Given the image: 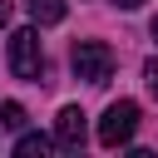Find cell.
I'll return each instance as SVG.
<instances>
[{"label":"cell","instance_id":"cell-1","mask_svg":"<svg viewBox=\"0 0 158 158\" xmlns=\"http://www.w3.org/2000/svg\"><path fill=\"white\" fill-rule=\"evenodd\" d=\"M5 59H10V74H15V79H25V84H40V74H44L40 30H15V35H10V49H5Z\"/></svg>","mask_w":158,"mask_h":158},{"label":"cell","instance_id":"cell-2","mask_svg":"<svg viewBox=\"0 0 158 158\" xmlns=\"http://www.w3.org/2000/svg\"><path fill=\"white\" fill-rule=\"evenodd\" d=\"M69 64H74V74H79L84 84H109V74H114V49H109L104 40H79L74 54H69Z\"/></svg>","mask_w":158,"mask_h":158},{"label":"cell","instance_id":"cell-3","mask_svg":"<svg viewBox=\"0 0 158 158\" xmlns=\"http://www.w3.org/2000/svg\"><path fill=\"white\" fill-rule=\"evenodd\" d=\"M133 133H138V104L133 99H114L104 109V118H99V143L104 148H123Z\"/></svg>","mask_w":158,"mask_h":158},{"label":"cell","instance_id":"cell-4","mask_svg":"<svg viewBox=\"0 0 158 158\" xmlns=\"http://www.w3.org/2000/svg\"><path fill=\"white\" fill-rule=\"evenodd\" d=\"M84 138H89L84 109H79V104H64V109H59V118H54V148H69V153H79V148H84Z\"/></svg>","mask_w":158,"mask_h":158},{"label":"cell","instance_id":"cell-5","mask_svg":"<svg viewBox=\"0 0 158 158\" xmlns=\"http://www.w3.org/2000/svg\"><path fill=\"white\" fill-rule=\"evenodd\" d=\"M15 153H20V158H49V153H54V138H44V133H25V138L15 143Z\"/></svg>","mask_w":158,"mask_h":158},{"label":"cell","instance_id":"cell-6","mask_svg":"<svg viewBox=\"0 0 158 158\" xmlns=\"http://www.w3.org/2000/svg\"><path fill=\"white\" fill-rule=\"evenodd\" d=\"M30 15H35V25H59L64 20V0H30Z\"/></svg>","mask_w":158,"mask_h":158},{"label":"cell","instance_id":"cell-7","mask_svg":"<svg viewBox=\"0 0 158 158\" xmlns=\"http://www.w3.org/2000/svg\"><path fill=\"white\" fill-rule=\"evenodd\" d=\"M0 123L5 128H25V109L20 104H0Z\"/></svg>","mask_w":158,"mask_h":158},{"label":"cell","instance_id":"cell-8","mask_svg":"<svg viewBox=\"0 0 158 158\" xmlns=\"http://www.w3.org/2000/svg\"><path fill=\"white\" fill-rule=\"evenodd\" d=\"M143 84H148V94L158 99V59H148V64H143Z\"/></svg>","mask_w":158,"mask_h":158},{"label":"cell","instance_id":"cell-9","mask_svg":"<svg viewBox=\"0 0 158 158\" xmlns=\"http://www.w3.org/2000/svg\"><path fill=\"white\" fill-rule=\"evenodd\" d=\"M114 5H118V10H138L143 0H114Z\"/></svg>","mask_w":158,"mask_h":158},{"label":"cell","instance_id":"cell-10","mask_svg":"<svg viewBox=\"0 0 158 158\" xmlns=\"http://www.w3.org/2000/svg\"><path fill=\"white\" fill-rule=\"evenodd\" d=\"M5 20H10V0H0V25H5Z\"/></svg>","mask_w":158,"mask_h":158},{"label":"cell","instance_id":"cell-11","mask_svg":"<svg viewBox=\"0 0 158 158\" xmlns=\"http://www.w3.org/2000/svg\"><path fill=\"white\" fill-rule=\"evenodd\" d=\"M148 35H153V40H158V15H153V25H148Z\"/></svg>","mask_w":158,"mask_h":158}]
</instances>
